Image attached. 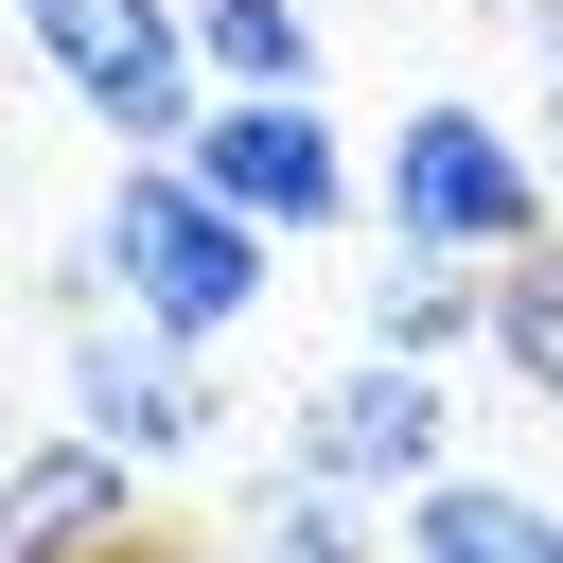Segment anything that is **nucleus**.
<instances>
[{"label": "nucleus", "instance_id": "39448f33", "mask_svg": "<svg viewBox=\"0 0 563 563\" xmlns=\"http://www.w3.org/2000/svg\"><path fill=\"white\" fill-rule=\"evenodd\" d=\"M176 158H194V194H229L264 246H299V229H352V211H369V158L334 141V106H317V88H229Z\"/></svg>", "mask_w": 563, "mask_h": 563}, {"label": "nucleus", "instance_id": "6e6552de", "mask_svg": "<svg viewBox=\"0 0 563 563\" xmlns=\"http://www.w3.org/2000/svg\"><path fill=\"white\" fill-rule=\"evenodd\" d=\"M352 352H405V369L493 352V264H422V246H387V264L352 282Z\"/></svg>", "mask_w": 563, "mask_h": 563}, {"label": "nucleus", "instance_id": "f257e3e1", "mask_svg": "<svg viewBox=\"0 0 563 563\" xmlns=\"http://www.w3.org/2000/svg\"><path fill=\"white\" fill-rule=\"evenodd\" d=\"M264 264H282V246H264L229 194H194V158H123L106 211H88V246H70V317H141V334L211 352V334L264 317Z\"/></svg>", "mask_w": 563, "mask_h": 563}, {"label": "nucleus", "instance_id": "f03ea898", "mask_svg": "<svg viewBox=\"0 0 563 563\" xmlns=\"http://www.w3.org/2000/svg\"><path fill=\"white\" fill-rule=\"evenodd\" d=\"M369 229L422 246V264H528V246H545V158H528L475 88H422V106L369 141Z\"/></svg>", "mask_w": 563, "mask_h": 563}, {"label": "nucleus", "instance_id": "0eeeda50", "mask_svg": "<svg viewBox=\"0 0 563 563\" xmlns=\"http://www.w3.org/2000/svg\"><path fill=\"white\" fill-rule=\"evenodd\" d=\"M0 563H141V457H106L88 422L0 457Z\"/></svg>", "mask_w": 563, "mask_h": 563}, {"label": "nucleus", "instance_id": "f8f14e48", "mask_svg": "<svg viewBox=\"0 0 563 563\" xmlns=\"http://www.w3.org/2000/svg\"><path fill=\"white\" fill-rule=\"evenodd\" d=\"M229 563H369V510H352V493H317V475H264Z\"/></svg>", "mask_w": 563, "mask_h": 563}, {"label": "nucleus", "instance_id": "2eb2a0df", "mask_svg": "<svg viewBox=\"0 0 563 563\" xmlns=\"http://www.w3.org/2000/svg\"><path fill=\"white\" fill-rule=\"evenodd\" d=\"M510 18H528V35H545V0H510Z\"/></svg>", "mask_w": 563, "mask_h": 563}, {"label": "nucleus", "instance_id": "1a4fd4ad", "mask_svg": "<svg viewBox=\"0 0 563 563\" xmlns=\"http://www.w3.org/2000/svg\"><path fill=\"white\" fill-rule=\"evenodd\" d=\"M405 563H563V510L528 475H440L405 510Z\"/></svg>", "mask_w": 563, "mask_h": 563}, {"label": "nucleus", "instance_id": "20e7f679", "mask_svg": "<svg viewBox=\"0 0 563 563\" xmlns=\"http://www.w3.org/2000/svg\"><path fill=\"white\" fill-rule=\"evenodd\" d=\"M282 475H317V493H352V510H422V493L457 475V405H440V369H405V352L317 369L299 422H282Z\"/></svg>", "mask_w": 563, "mask_h": 563}, {"label": "nucleus", "instance_id": "7ed1b4c3", "mask_svg": "<svg viewBox=\"0 0 563 563\" xmlns=\"http://www.w3.org/2000/svg\"><path fill=\"white\" fill-rule=\"evenodd\" d=\"M18 53L123 141V158H176L211 123V70H194V0H0Z\"/></svg>", "mask_w": 563, "mask_h": 563}, {"label": "nucleus", "instance_id": "4468645a", "mask_svg": "<svg viewBox=\"0 0 563 563\" xmlns=\"http://www.w3.org/2000/svg\"><path fill=\"white\" fill-rule=\"evenodd\" d=\"M141 563H211V545H141Z\"/></svg>", "mask_w": 563, "mask_h": 563}, {"label": "nucleus", "instance_id": "9d476101", "mask_svg": "<svg viewBox=\"0 0 563 563\" xmlns=\"http://www.w3.org/2000/svg\"><path fill=\"white\" fill-rule=\"evenodd\" d=\"M194 70L229 88H317V0H194Z\"/></svg>", "mask_w": 563, "mask_h": 563}, {"label": "nucleus", "instance_id": "423d86ee", "mask_svg": "<svg viewBox=\"0 0 563 563\" xmlns=\"http://www.w3.org/2000/svg\"><path fill=\"white\" fill-rule=\"evenodd\" d=\"M70 422L106 440V457H141V475H176V457H211V369L176 352V334H141V317H70Z\"/></svg>", "mask_w": 563, "mask_h": 563}, {"label": "nucleus", "instance_id": "ddd939ff", "mask_svg": "<svg viewBox=\"0 0 563 563\" xmlns=\"http://www.w3.org/2000/svg\"><path fill=\"white\" fill-rule=\"evenodd\" d=\"M545 158H563V35H545Z\"/></svg>", "mask_w": 563, "mask_h": 563}, {"label": "nucleus", "instance_id": "9b49d317", "mask_svg": "<svg viewBox=\"0 0 563 563\" xmlns=\"http://www.w3.org/2000/svg\"><path fill=\"white\" fill-rule=\"evenodd\" d=\"M493 369L563 422V229H545L528 264H493Z\"/></svg>", "mask_w": 563, "mask_h": 563}]
</instances>
